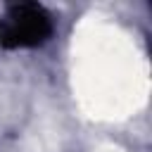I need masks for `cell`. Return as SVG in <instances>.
Returning <instances> with one entry per match:
<instances>
[{
    "mask_svg": "<svg viewBox=\"0 0 152 152\" xmlns=\"http://www.w3.org/2000/svg\"><path fill=\"white\" fill-rule=\"evenodd\" d=\"M52 33L50 14L33 2L12 5L0 17V45L10 50L19 48H38Z\"/></svg>",
    "mask_w": 152,
    "mask_h": 152,
    "instance_id": "obj_1",
    "label": "cell"
}]
</instances>
